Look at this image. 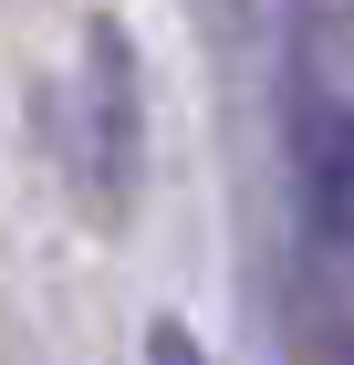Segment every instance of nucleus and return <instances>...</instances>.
<instances>
[{
  "label": "nucleus",
  "instance_id": "3",
  "mask_svg": "<svg viewBox=\"0 0 354 365\" xmlns=\"http://www.w3.org/2000/svg\"><path fill=\"white\" fill-rule=\"evenodd\" d=\"M146 365H209V355H198V334L177 313H157V324H146Z\"/></svg>",
  "mask_w": 354,
  "mask_h": 365
},
{
  "label": "nucleus",
  "instance_id": "1",
  "mask_svg": "<svg viewBox=\"0 0 354 365\" xmlns=\"http://www.w3.org/2000/svg\"><path fill=\"white\" fill-rule=\"evenodd\" d=\"M73 168H83V188H94V209H125L136 198V178H146V84H136V53H125V31L115 21H94L83 31V73H73Z\"/></svg>",
  "mask_w": 354,
  "mask_h": 365
},
{
  "label": "nucleus",
  "instance_id": "2",
  "mask_svg": "<svg viewBox=\"0 0 354 365\" xmlns=\"http://www.w3.org/2000/svg\"><path fill=\"white\" fill-rule=\"evenodd\" d=\"M292 198L323 251H354V94L333 84L292 94Z\"/></svg>",
  "mask_w": 354,
  "mask_h": 365
}]
</instances>
